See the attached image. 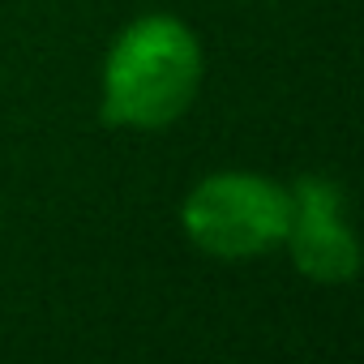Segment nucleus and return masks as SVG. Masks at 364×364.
<instances>
[{
	"label": "nucleus",
	"instance_id": "f257e3e1",
	"mask_svg": "<svg viewBox=\"0 0 364 364\" xmlns=\"http://www.w3.org/2000/svg\"><path fill=\"white\" fill-rule=\"evenodd\" d=\"M198 77V39L176 18H141L116 39L107 56L103 120L124 129H163L193 103Z\"/></svg>",
	"mask_w": 364,
	"mask_h": 364
},
{
	"label": "nucleus",
	"instance_id": "f03ea898",
	"mask_svg": "<svg viewBox=\"0 0 364 364\" xmlns=\"http://www.w3.org/2000/svg\"><path fill=\"white\" fill-rule=\"evenodd\" d=\"M185 232L215 257L266 253L291 232V193L245 171L210 176L185 202Z\"/></svg>",
	"mask_w": 364,
	"mask_h": 364
},
{
	"label": "nucleus",
	"instance_id": "7ed1b4c3",
	"mask_svg": "<svg viewBox=\"0 0 364 364\" xmlns=\"http://www.w3.org/2000/svg\"><path fill=\"white\" fill-rule=\"evenodd\" d=\"M291 257L309 279L338 283L355 274V240L343 223V193L321 176H304L291 198Z\"/></svg>",
	"mask_w": 364,
	"mask_h": 364
}]
</instances>
